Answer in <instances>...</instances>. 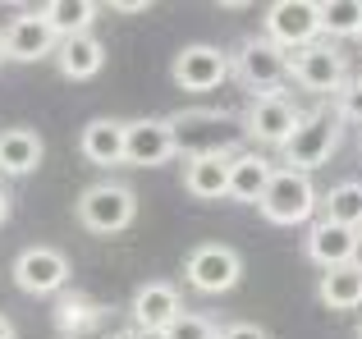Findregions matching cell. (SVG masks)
Returning <instances> with one entry per match:
<instances>
[{
  "instance_id": "obj_12",
  "label": "cell",
  "mask_w": 362,
  "mask_h": 339,
  "mask_svg": "<svg viewBox=\"0 0 362 339\" xmlns=\"http://www.w3.org/2000/svg\"><path fill=\"white\" fill-rule=\"evenodd\" d=\"M179 152L170 119H129V147H124V165L156 170Z\"/></svg>"
},
{
  "instance_id": "obj_31",
  "label": "cell",
  "mask_w": 362,
  "mask_h": 339,
  "mask_svg": "<svg viewBox=\"0 0 362 339\" xmlns=\"http://www.w3.org/2000/svg\"><path fill=\"white\" fill-rule=\"evenodd\" d=\"M129 339H165V335H147V331H133Z\"/></svg>"
},
{
  "instance_id": "obj_23",
  "label": "cell",
  "mask_w": 362,
  "mask_h": 339,
  "mask_svg": "<svg viewBox=\"0 0 362 339\" xmlns=\"http://www.w3.org/2000/svg\"><path fill=\"white\" fill-rule=\"evenodd\" d=\"M358 28H362V0H321V32L358 37Z\"/></svg>"
},
{
  "instance_id": "obj_20",
  "label": "cell",
  "mask_w": 362,
  "mask_h": 339,
  "mask_svg": "<svg viewBox=\"0 0 362 339\" xmlns=\"http://www.w3.org/2000/svg\"><path fill=\"white\" fill-rule=\"evenodd\" d=\"M317 298H321V307H330V312H354V307H362V270H354V266L321 270Z\"/></svg>"
},
{
  "instance_id": "obj_5",
  "label": "cell",
  "mask_w": 362,
  "mask_h": 339,
  "mask_svg": "<svg viewBox=\"0 0 362 339\" xmlns=\"http://www.w3.org/2000/svg\"><path fill=\"white\" fill-rule=\"evenodd\" d=\"M184 275L197 294H230L243 280V257L230 243H197L184 261Z\"/></svg>"
},
{
  "instance_id": "obj_10",
  "label": "cell",
  "mask_w": 362,
  "mask_h": 339,
  "mask_svg": "<svg viewBox=\"0 0 362 339\" xmlns=\"http://www.w3.org/2000/svg\"><path fill=\"white\" fill-rule=\"evenodd\" d=\"M14 285L23 289V294H60L64 285H69V257H64L60 248H23L14 257Z\"/></svg>"
},
{
  "instance_id": "obj_13",
  "label": "cell",
  "mask_w": 362,
  "mask_h": 339,
  "mask_svg": "<svg viewBox=\"0 0 362 339\" xmlns=\"http://www.w3.org/2000/svg\"><path fill=\"white\" fill-rule=\"evenodd\" d=\"M55 46H60V37L51 32V23L42 18V9L18 14L14 23L5 28V55H9V60H18V64L46 60V55H55Z\"/></svg>"
},
{
  "instance_id": "obj_30",
  "label": "cell",
  "mask_w": 362,
  "mask_h": 339,
  "mask_svg": "<svg viewBox=\"0 0 362 339\" xmlns=\"http://www.w3.org/2000/svg\"><path fill=\"white\" fill-rule=\"evenodd\" d=\"M5 220H9V193L0 188V225H5Z\"/></svg>"
},
{
  "instance_id": "obj_18",
  "label": "cell",
  "mask_w": 362,
  "mask_h": 339,
  "mask_svg": "<svg viewBox=\"0 0 362 339\" xmlns=\"http://www.w3.org/2000/svg\"><path fill=\"white\" fill-rule=\"evenodd\" d=\"M101 64H106V46H101L92 32H83V37H64V42L55 46V69H60L64 78H74V83L97 78Z\"/></svg>"
},
{
  "instance_id": "obj_14",
  "label": "cell",
  "mask_w": 362,
  "mask_h": 339,
  "mask_svg": "<svg viewBox=\"0 0 362 339\" xmlns=\"http://www.w3.org/2000/svg\"><path fill=\"white\" fill-rule=\"evenodd\" d=\"M354 243H358V230H344V225L321 215V220L308 225L303 252H308V261H317L321 270H335V266H349V261H354Z\"/></svg>"
},
{
  "instance_id": "obj_6",
  "label": "cell",
  "mask_w": 362,
  "mask_h": 339,
  "mask_svg": "<svg viewBox=\"0 0 362 339\" xmlns=\"http://www.w3.org/2000/svg\"><path fill=\"white\" fill-rule=\"evenodd\" d=\"M262 28L280 51H303L321 32V0H275L266 9Z\"/></svg>"
},
{
  "instance_id": "obj_3",
  "label": "cell",
  "mask_w": 362,
  "mask_h": 339,
  "mask_svg": "<svg viewBox=\"0 0 362 339\" xmlns=\"http://www.w3.org/2000/svg\"><path fill=\"white\" fill-rule=\"evenodd\" d=\"M230 69L239 73V83L252 92V97H275L280 83L289 78V51H280L266 32L262 37H247L239 51H234Z\"/></svg>"
},
{
  "instance_id": "obj_29",
  "label": "cell",
  "mask_w": 362,
  "mask_h": 339,
  "mask_svg": "<svg viewBox=\"0 0 362 339\" xmlns=\"http://www.w3.org/2000/svg\"><path fill=\"white\" fill-rule=\"evenodd\" d=\"M354 270H362V230H358V243H354V261H349Z\"/></svg>"
},
{
  "instance_id": "obj_26",
  "label": "cell",
  "mask_w": 362,
  "mask_h": 339,
  "mask_svg": "<svg viewBox=\"0 0 362 339\" xmlns=\"http://www.w3.org/2000/svg\"><path fill=\"white\" fill-rule=\"evenodd\" d=\"M221 339H271V335H266L257 321H230V326L221 331Z\"/></svg>"
},
{
  "instance_id": "obj_1",
  "label": "cell",
  "mask_w": 362,
  "mask_h": 339,
  "mask_svg": "<svg viewBox=\"0 0 362 339\" xmlns=\"http://www.w3.org/2000/svg\"><path fill=\"white\" fill-rule=\"evenodd\" d=\"M339 138H344V119L335 115V106H317L303 115V124L293 129V138L280 147L284 170H298V174H312L335 156Z\"/></svg>"
},
{
  "instance_id": "obj_32",
  "label": "cell",
  "mask_w": 362,
  "mask_h": 339,
  "mask_svg": "<svg viewBox=\"0 0 362 339\" xmlns=\"http://www.w3.org/2000/svg\"><path fill=\"white\" fill-rule=\"evenodd\" d=\"M0 60H5V37H0Z\"/></svg>"
},
{
  "instance_id": "obj_4",
  "label": "cell",
  "mask_w": 362,
  "mask_h": 339,
  "mask_svg": "<svg viewBox=\"0 0 362 339\" xmlns=\"http://www.w3.org/2000/svg\"><path fill=\"white\" fill-rule=\"evenodd\" d=\"M257 206H262V215L271 225H303V220H312V211L321 206V193L312 188V174H298V170L280 165Z\"/></svg>"
},
{
  "instance_id": "obj_16",
  "label": "cell",
  "mask_w": 362,
  "mask_h": 339,
  "mask_svg": "<svg viewBox=\"0 0 362 339\" xmlns=\"http://www.w3.org/2000/svg\"><path fill=\"white\" fill-rule=\"evenodd\" d=\"M239 152H202V156H188L184 170V188L202 202H216V197H230V165Z\"/></svg>"
},
{
  "instance_id": "obj_7",
  "label": "cell",
  "mask_w": 362,
  "mask_h": 339,
  "mask_svg": "<svg viewBox=\"0 0 362 339\" xmlns=\"http://www.w3.org/2000/svg\"><path fill=\"white\" fill-rule=\"evenodd\" d=\"M289 78L298 88L317 92V97H339V88L349 83V69H344V55L326 42H312L303 51H289Z\"/></svg>"
},
{
  "instance_id": "obj_34",
  "label": "cell",
  "mask_w": 362,
  "mask_h": 339,
  "mask_svg": "<svg viewBox=\"0 0 362 339\" xmlns=\"http://www.w3.org/2000/svg\"><path fill=\"white\" fill-rule=\"evenodd\" d=\"M358 42H362V28H358Z\"/></svg>"
},
{
  "instance_id": "obj_11",
  "label": "cell",
  "mask_w": 362,
  "mask_h": 339,
  "mask_svg": "<svg viewBox=\"0 0 362 339\" xmlns=\"http://www.w3.org/2000/svg\"><path fill=\"white\" fill-rule=\"evenodd\" d=\"M129 312H133V326H138V331L165 335L170 326L184 316V298H179V289L170 285V280H147V285H138Z\"/></svg>"
},
{
  "instance_id": "obj_2",
  "label": "cell",
  "mask_w": 362,
  "mask_h": 339,
  "mask_svg": "<svg viewBox=\"0 0 362 339\" xmlns=\"http://www.w3.org/2000/svg\"><path fill=\"white\" fill-rule=\"evenodd\" d=\"M138 220V193L124 184H92L78 197V225L97 239H115Z\"/></svg>"
},
{
  "instance_id": "obj_24",
  "label": "cell",
  "mask_w": 362,
  "mask_h": 339,
  "mask_svg": "<svg viewBox=\"0 0 362 339\" xmlns=\"http://www.w3.org/2000/svg\"><path fill=\"white\" fill-rule=\"evenodd\" d=\"M165 339H221V326L211 321V316H193V312H184L175 326L165 331Z\"/></svg>"
},
{
  "instance_id": "obj_28",
  "label": "cell",
  "mask_w": 362,
  "mask_h": 339,
  "mask_svg": "<svg viewBox=\"0 0 362 339\" xmlns=\"http://www.w3.org/2000/svg\"><path fill=\"white\" fill-rule=\"evenodd\" d=\"M0 339H14V321H9L5 312H0Z\"/></svg>"
},
{
  "instance_id": "obj_17",
  "label": "cell",
  "mask_w": 362,
  "mask_h": 339,
  "mask_svg": "<svg viewBox=\"0 0 362 339\" xmlns=\"http://www.w3.org/2000/svg\"><path fill=\"white\" fill-rule=\"evenodd\" d=\"M42 156H46V143H42V133L37 129H0V174H9V179H23V174H33L37 165H42Z\"/></svg>"
},
{
  "instance_id": "obj_21",
  "label": "cell",
  "mask_w": 362,
  "mask_h": 339,
  "mask_svg": "<svg viewBox=\"0 0 362 339\" xmlns=\"http://www.w3.org/2000/svg\"><path fill=\"white\" fill-rule=\"evenodd\" d=\"M101 14L97 0H51V5H42V18L51 23V32L60 37H83L92 28V18Z\"/></svg>"
},
{
  "instance_id": "obj_9",
  "label": "cell",
  "mask_w": 362,
  "mask_h": 339,
  "mask_svg": "<svg viewBox=\"0 0 362 339\" xmlns=\"http://www.w3.org/2000/svg\"><path fill=\"white\" fill-rule=\"evenodd\" d=\"M298 124H303V110L293 106L284 92H275V97H252V106H247V115H243L247 138L262 143V147H284Z\"/></svg>"
},
{
  "instance_id": "obj_33",
  "label": "cell",
  "mask_w": 362,
  "mask_h": 339,
  "mask_svg": "<svg viewBox=\"0 0 362 339\" xmlns=\"http://www.w3.org/2000/svg\"><path fill=\"white\" fill-rule=\"evenodd\" d=\"M358 339H362V321H358Z\"/></svg>"
},
{
  "instance_id": "obj_15",
  "label": "cell",
  "mask_w": 362,
  "mask_h": 339,
  "mask_svg": "<svg viewBox=\"0 0 362 339\" xmlns=\"http://www.w3.org/2000/svg\"><path fill=\"white\" fill-rule=\"evenodd\" d=\"M124 147H129V119H92V124L78 133L83 161H92L101 170L124 165Z\"/></svg>"
},
{
  "instance_id": "obj_19",
  "label": "cell",
  "mask_w": 362,
  "mask_h": 339,
  "mask_svg": "<svg viewBox=\"0 0 362 339\" xmlns=\"http://www.w3.org/2000/svg\"><path fill=\"white\" fill-rule=\"evenodd\" d=\"M275 165L266 161V156L257 152H239L230 165V202H243V206H257L266 193V184H271Z\"/></svg>"
},
{
  "instance_id": "obj_8",
  "label": "cell",
  "mask_w": 362,
  "mask_h": 339,
  "mask_svg": "<svg viewBox=\"0 0 362 339\" xmlns=\"http://www.w3.org/2000/svg\"><path fill=\"white\" fill-rule=\"evenodd\" d=\"M170 78H175V88L193 92V97L216 92L225 78H230V55H225L221 46L193 42V46H184V51L175 55V64H170Z\"/></svg>"
},
{
  "instance_id": "obj_25",
  "label": "cell",
  "mask_w": 362,
  "mask_h": 339,
  "mask_svg": "<svg viewBox=\"0 0 362 339\" xmlns=\"http://www.w3.org/2000/svg\"><path fill=\"white\" fill-rule=\"evenodd\" d=\"M335 115L344 124H362V78H349L335 97Z\"/></svg>"
},
{
  "instance_id": "obj_22",
  "label": "cell",
  "mask_w": 362,
  "mask_h": 339,
  "mask_svg": "<svg viewBox=\"0 0 362 339\" xmlns=\"http://www.w3.org/2000/svg\"><path fill=\"white\" fill-rule=\"evenodd\" d=\"M321 211H326V220L344 225V230H362V184L358 179L335 184L326 197H321Z\"/></svg>"
},
{
  "instance_id": "obj_27",
  "label": "cell",
  "mask_w": 362,
  "mask_h": 339,
  "mask_svg": "<svg viewBox=\"0 0 362 339\" xmlns=\"http://www.w3.org/2000/svg\"><path fill=\"white\" fill-rule=\"evenodd\" d=\"M115 9V14H142V9H147V0H129V5H110Z\"/></svg>"
}]
</instances>
